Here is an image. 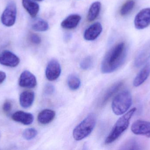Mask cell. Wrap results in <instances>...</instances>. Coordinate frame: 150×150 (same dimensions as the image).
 Segmentation results:
<instances>
[{
  "label": "cell",
  "mask_w": 150,
  "mask_h": 150,
  "mask_svg": "<svg viewBox=\"0 0 150 150\" xmlns=\"http://www.w3.org/2000/svg\"><path fill=\"white\" fill-rule=\"evenodd\" d=\"M127 50L126 44L121 42L112 48L105 55L101 65L103 74L112 73L122 66L126 60Z\"/></svg>",
  "instance_id": "obj_1"
},
{
  "label": "cell",
  "mask_w": 150,
  "mask_h": 150,
  "mask_svg": "<svg viewBox=\"0 0 150 150\" xmlns=\"http://www.w3.org/2000/svg\"><path fill=\"white\" fill-rule=\"evenodd\" d=\"M136 111L137 108L134 107L124 114V115L117 120L106 139L105 141L106 144H110L115 141L127 129L131 118Z\"/></svg>",
  "instance_id": "obj_2"
},
{
  "label": "cell",
  "mask_w": 150,
  "mask_h": 150,
  "mask_svg": "<svg viewBox=\"0 0 150 150\" xmlns=\"http://www.w3.org/2000/svg\"><path fill=\"white\" fill-rule=\"evenodd\" d=\"M96 120L95 114H88L74 129L73 134L74 139L80 141L88 136L95 127Z\"/></svg>",
  "instance_id": "obj_3"
},
{
  "label": "cell",
  "mask_w": 150,
  "mask_h": 150,
  "mask_svg": "<svg viewBox=\"0 0 150 150\" xmlns=\"http://www.w3.org/2000/svg\"><path fill=\"white\" fill-rule=\"evenodd\" d=\"M132 104V95L128 90H125L117 94L113 100L112 110L116 115H122L128 111Z\"/></svg>",
  "instance_id": "obj_4"
},
{
  "label": "cell",
  "mask_w": 150,
  "mask_h": 150,
  "mask_svg": "<svg viewBox=\"0 0 150 150\" xmlns=\"http://www.w3.org/2000/svg\"><path fill=\"white\" fill-rule=\"evenodd\" d=\"M17 8L14 3L11 2L7 5L1 16L3 24L10 27L15 24L16 19Z\"/></svg>",
  "instance_id": "obj_5"
},
{
  "label": "cell",
  "mask_w": 150,
  "mask_h": 150,
  "mask_svg": "<svg viewBox=\"0 0 150 150\" xmlns=\"http://www.w3.org/2000/svg\"><path fill=\"white\" fill-rule=\"evenodd\" d=\"M124 82L122 81L116 82L105 91L103 95L101 96L98 102V106L99 107H104L110 99L119 91V90L123 86Z\"/></svg>",
  "instance_id": "obj_6"
},
{
  "label": "cell",
  "mask_w": 150,
  "mask_h": 150,
  "mask_svg": "<svg viewBox=\"0 0 150 150\" xmlns=\"http://www.w3.org/2000/svg\"><path fill=\"white\" fill-rule=\"evenodd\" d=\"M134 26L136 28L142 30L150 25V8L140 11L135 18Z\"/></svg>",
  "instance_id": "obj_7"
},
{
  "label": "cell",
  "mask_w": 150,
  "mask_h": 150,
  "mask_svg": "<svg viewBox=\"0 0 150 150\" xmlns=\"http://www.w3.org/2000/svg\"><path fill=\"white\" fill-rule=\"evenodd\" d=\"M61 73V67L59 63L55 59L48 63L46 69L47 78L50 81H54L59 78Z\"/></svg>",
  "instance_id": "obj_8"
},
{
  "label": "cell",
  "mask_w": 150,
  "mask_h": 150,
  "mask_svg": "<svg viewBox=\"0 0 150 150\" xmlns=\"http://www.w3.org/2000/svg\"><path fill=\"white\" fill-rule=\"evenodd\" d=\"M132 133L137 135H142L150 138V122L138 120L131 126Z\"/></svg>",
  "instance_id": "obj_9"
},
{
  "label": "cell",
  "mask_w": 150,
  "mask_h": 150,
  "mask_svg": "<svg viewBox=\"0 0 150 150\" xmlns=\"http://www.w3.org/2000/svg\"><path fill=\"white\" fill-rule=\"evenodd\" d=\"M20 63V59L11 51L5 50L0 53V64L7 67L14 68Z\"/></svg>",
  "instance_id": "obj_10"
},
{
  "label": "cell",
  "mask_w": 150,
  "mask_h": 150,
  "mask_svg": "<svg viewBox=\"0 0 150 150\" xmlns=\"http://www.w3.org/2000/svg\"><path fill=\"white\" fill-rule=\"evenodd\" d=\"M18 84L23 88L32 89L37 85V79L31 72L25 70L20 75Z\"/></svg>",
  "instance_id": "obj_11"
},
{
  "label": "cell",
  "mask_w": 150,
  "mask_h": 150,
  "mask_svg": "<svg viewBox=\"0 0 150 150\" xmlns=\"http://www.w3.org/2000/svg\"><path fill=\"white\" fill-rule=\"evenodd\" d=\"M150 58V41L145 44L136 55L134 60V66L139 67L146 63Z\"/></svg>",
  "instance_id": "obj_12"
},
{
  "label": "cell",
  "mask_w": 150,
  "mask_h": 150,
  "mask_svg": "<svg viewBox=\"0 0 150 150\" xmlns=\"http://www.w3.org/2000/svg\"><path fill=\"white\" fill-rule=\"evenodd\" d=\"M102 26L100 23H96L89 26L84 33V38L88 41L95 40L102 32Z\"/></svg>",
  "instance_id": "obj_13"
},
{
  "label": "cell",
  "mask_w": 150,
  "mask_h": 150,
  "mask_svg": "<svg viewBox=\"0 0 150 150\" xmlns=\"http://www.w3.org/2000/svg\"><path fill=\"white\" fill-rule=\"evenodd\" d=\"M11 118L13 120L25 125H30L34 120V117L32 114L23 111L16 112L12 114Z\"/></svg>",
  "instance_id": "obj_14"
},
{
  "label": "cell",
  "mask_w": 150,
  "mask_h": 150,
  "mask_svg": "<svg viewBox=\"0 0 150 150\" xmlns=\"http://www.w3.org/2000/svg\"><path fill=\"white\" fill-rule=\"evenodd\" d=\"M150 75V63H147L137 75L133 82L135 87H138L146 81Z\"/></svg>",
  "instance_id": "obj_15"
},
{
  "label": "cell",
  "mask_w": 150,
  "mask_h": 150,
  "mask_svg": "<svg viewBox=\"0 0 150 150\" xmlns=\"http://www.w3.org/2000/svg\"><path fill=\"white\" fill-rule=\"evenodd\" d=\"M81 17L78 14H72L66 18L62 22L61 25L62 28L71 30L76 28L80 22Z\"/></svg>",
  "instance_id": "obj_16"
},
{
  "label": "cell",
  "mask_w": 150,
  "mask_h": 150,
  "mask_svg": "<svg viewBox=\"0 0 150 150\" xmlns=\"http://www.w3.org/2000/svg\"><path fill=\"white\" fill-rule=\"evenodd\" d=\"M35 98V94L33 92H23L19 97L20 105L24 108H29L32 105Z\"/></svg>",
  "instance_id": "obj_17"
},
{
  "label": "cell",
  "mask_w": 150,
  "mask_h": 150,
  "mask_svg": "<svg viewBox=\"0 0 150 150\" xmlns=\"http://www.w3.org/2000/svg\"><path fill=\"white\" fill-rule=\"evenodd\" d=\"M24 8L32 18L36 17L40 10L39 4L33 0H22Z\"/></svg>",
  "instance_id": "obj_18"
},
{
  "label": "cell",
  "mask_w": 150,
  "mask_h": 150,
  "mask_svg": "<svg viewBox=\"0 0 150 150\" xmlns=\"http://www.w3.org/2000/svg\"><path fill=\"white\" fill-rule=\"evenodd\" d=\"M55 117L54 111L51 109H45L39 114L38 119L40 124L46 125L52 122Z\"/></svg>",
  "instance_id": "obj_19"
},
{
  "label": "cell",
  "mask_w": 150,
  "mask_h": 150,
  "mask_svg": "<svg viewBox=\"0 0 150 150\" xmlns=\"http://www.w3.org/2000/svg\"><path fill=\"white\" fill-rule=\"evenodd\" d=\"M101 8V3L99 1L94 2L91 5L87 16V20L89 22L94 21L98 17Z\"/></svg>",
  "instance_id": "obj_20"
},
{
  "label": "cell",
  "mask_w": 150,
  "mask_h": 150,
  "mask_svg": "<svg viewBox=\"0 0 150 150\" xmlns=\"http://www.w3.org/2000/svg\"><path fill=\"white\" fill-rule=\"evenodd\" d=\"M32 28L36 31L44 32L49 29V24L45 20L42 18H37L32 24Z\"/></svg>",
  "instance_id": "obj_21"
},
{
  "label": "cell",
  "mask_w": 150,
  "mask_h": 150,
  "mask_svg": "<svg viewBox=\"0 0 150 150\" xmlns=\"http://www.w3.org/2000/svg\"><path fill=\"white\" fill-rule=\"evenodd\" d=\"M68 85L73 90H78L81 85V81L79 77L74 74L70 75L67 80Z\"/></svg>",
  "instance_id": "obj_22"
},
{
  "label": "cell",
  "mask_w": 150,
  "mask_h": 150,
  "mask_svg": "<svg viewBox=\"0 0 150 150\" xmlns=\"http://www.w3.org/2000/svg\"><path fill=\"white\" fill-rule=\"evenodd\" d=\"M135 5L133 0H128L122 5L120 10V14L122 16H126L132 11Z\"/></svg>",
  "instance_id": "obj_23"
},
{
  "label": "cell",
  "mask_w": 150,
  "mask_h": 150,
  "mask_svg": "<svg viewBox=\"0 0 150 150\" xmlns=\"http://www.w3.org/2000/svg\"><path fill=\"white\" fill-rule=\"evenodd\" d=\"M38 134V131L35 129L30 128L26 129L24 131L23 136L25 139L29 141L34 139L37 136Z\"/></svg>",
  "instance_id": "obj_24"
},
{
  "label": "cell",
  "mask_w": 150,
  "mask_h": 150,
  "mask_svg": "<svg viewBox=\"0 0 150 150\" xmlns=\"http://www.w3.org/2000/svg\"><path fill=\"white\" fill-rule=\"evenodd\" d=\"M122 149L140 150L141 149L138 142L134 140L129 141L122 146Z\"/></svg>",
  "instance_id": "obj_25"
},
{
  "label": "cell",
  "mask_w": 150,
  "mask_h": 150,
  "mask_svg": "<svg viewBox=\"0 0 150 150\" xmlns=\"http://www.w3.org/2000/svg\"><path fill=\"white\" fill-rule=\"evenodd\" d=\"M93 63L92 58L87 56L82 60L80 63V68L83 70H87L91 68Z\"/></svg>",
  "instance_id": "obj_26"
},
{
  "label": "cell",
  "mask_w": 150,
  "mask_h": 150,
  "mask_svg": "<svg viewBox=\"0 0 150 150\" xmlns=\"http://www.w3.org/2000/svg\"><path fill=\"white\" fill-rule=\"evenodd\" d=\"M31 42L35 45H39L41 41V38L36 33H32L30 37Z\"/></svg>",
  "instance_id": "obj_27"
},
{
  "label": "cell",
  "mask_w": 150,
  "mask_h": 150,
  "mask_svg": "<svg viewBox=\"0 0 150 150\" xmlns=\"http://www.w3.org/2000/svg\"><path fill=\"white\" fill-rule=\"evenodd\" d=\"M54 91V87L52 85L48 84L46 85L45 86L44 89V92L47 95H50L53 94Z\"/></svg>",
  "instance_id": "obj_28"
},
{
  "label": "cell",
  "mask_w": 150,
  "mask_h": 150,
  "mask_svg": "<svg viewBox=\"0 0 150 150\" xmlns=\"http://www.w3.org/2000/svg\"><path fill=\"white\" fill-rule=\"evenodd\" d=\"M12 109V104L10 101L7 100L4 102L3 106V110L4 112L8 113Z\"/></svg>",
  "instance_id": "obj_29"
},
{
  "label": "cell",
  "mask_w": 150,
  "mask_h": 150,
  "mask_svg": "<svg viewBox=\"0 0 150 150\" xmlns=\"http://www.w3.org/2000/svg\"><path fill=\"white\" fill-rule=\"evenodd\" d=\"M6 77V75L5 72L0 71V84L5 80Z\"/></svg>",
  "instance_id": "obj_30"
},
{
  "label": "cell",
  "mask_w": 150,
  "mask_h": 150,
  "mask_svg": "<svg viewBox=\"0 0 150 150\" xmlns=\"http://www.w3.org/2000/svg\"><path fill=\"white\" fill-rule=\"evenodd\" d=\"M33 1H43V0H33Z\"/></svg>",
  "instance_id": "obj_31"
}]
</instances>
